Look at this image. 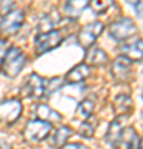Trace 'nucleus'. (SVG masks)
<instances>
[{
  "instance_id": "nucleus-1",
  "label": "nucleus",
  "mask_w": 143,
  "mask_h": 149,
  "mask_svg": "<svg viewBox=\"0 0 143 149\" xmlns=\"http://www.w3.org/2000/svg\"><path fill=\"white\" fill-rule=\"evenodd\" d=\"M25 63H27V58H25V55H23V52H22L20 48L12 47L4 55V60H2V73L5 74L7 78H15L17 74L23 70Z\"/></svg>"
},
{
  "instance_id": "nucleus-2",
  "label": "nucleus",
  "mask_w": 143,
  "mask_h": 149,
  "mask_svg": "<svg viewBox=\"0 0 143 149\" xmlns=\"http://www.w3.org/2000/svg\"><path fill=\"white\" fill-rule=\"evenodd\" d=\"M50 133H52V124L42 121V119H32V121H28L25 129H23V136L30 143H40L43 139H47Z\"/></svg>"
},
{
  "instance_id": "nucleus-3",
  "label": "nucleus",
  "mask_w": 143,
  "mask_h": 149,
  "mask_svg": "<svg viewBox=\"0 0 143 149\" xmlns=\"http://www.w3.org/2000/svg\"><path fill=\"white\" fill-rule=\"evenodd\" d=\"M135 33H137V25L132 18H120L113 22L108 28V35L117 42H127Z\"/></svg>"
},
{
  "instance_id": "nucleus-4",
  "label": "nucleus",
  "mask_w": 143,
  "mask_h": 149,
  "mask_svg": "<svg viewBox=\"0 0 143 149\" xmlns=\"http://www.w3.org/2000/svg\"><path fill=\"white\" fill-rule=\"evenodd\" d=\"M23 20H25V13L20 8H15V10H8L4 15L2 22H0V32L10 37V35H15L18 30L23 25Z\"/></svg>"
},
{
  "instance_id": "nucleus-5",
  "label": "nucleus",
  "mask_w": 143,
  "mask_h": 149,
  "mask_svg": "<svg viewBox=\"0 0 143 149\" xmlns=\"http://www.w3.org/2000/svg\"><path fill=\"white\" fill-rule=\"evenodd\" d=\"M63 42V37L58 30H50V32H45V33H40L35 40V50H37L38 55L42 53H48L52 52L53 48H57L62 45Z\"/></svg>"
},
{
  "instance_id": "nucleus-6",
  "label": "nucleus",
  "mask_w": 143,
  "mask_h": 149,
  "mask_svg": "<svg viewBox=\"0 0 143 149\" xmlns=\"http://www.w3.org/2000/svg\"><path fill=\"white\" fill-rule=\"evenodd\" d=\"M22 103L17 98H10L0 103V121L4 124H13L22 114Z\"/></svg>"
},
{
  "instance_id": "nucleus-7",
  "label": "nucleus",
  "mask_w": 143,
  "mask_h": 149,
  "mask_svg": "<svg viewBox=\"0 0 143 149\" xmlns=\"http://www.w3.org/2000/svg\"><path fill=\"white\" fill-rule=\"evenodd\" d=\"M43 86H45L43 78H40L37 73H32L25 80V83L22 85L20 95L23 96V98L38 100V98H42V96H43Z\"/></svg>"
},
{
  "instance_id": "nucleus-8",
  "label": "nucleus",
  "mask_w": 143,
  "mask_h": 149,
  "mask_svg": "<svg viewBox=\"0 0 143 149\" xmlns=\"http://www.w3.org/2000/svg\"><path fill=\"white\" fill-rule=\"evenodd\" d=\"M101 32H103V23L101 22H92L78 32V43L83 48L93 47V43L101 35Z\"/></svg>"
},
{
  "instance_id": "nucleus-9",
  "label": "nucleus",
  "mask_w": 143,
  "mask_h": 149,
  "mask_svg": "<svg viewBox=\"0 0 143 149\" xmlns=\"http://www.w3.org/2000/svg\"><path fill=\"white\" fill-rule=\"evenodd\" d=\"M117 146L118 149H142V139L133 128H127L125 131H122V136L118 139Z\"/></svg>"
},
{
  "instance_id": "nucleus-10",
  "label": "nucleus",
  "mask_w": 143,
  "mask_h": 149,
  "mask_svg": "<svg viewBox=\"0 0 143 149\" xmlns=\"http://www.w3.org/2000/svg\"><path fill=\"white\" fill-rule=\"evenodd\" d=\"M142 47L143 43L140 38H135L132 42L125 43L122 48H120V53H122L123 58H127L128 61H140L142 60Z\"/></svg>"
},
{
  "instance_id": "nucleus-11",
  "label": "nucleus",
  "mask_w": 143,
  "mask_h": 149,
  "mask_svg": "<svg viewBox=\"0 0 143 149\" xmlns=\"http://www.w3.org/2000/svg\"><path fill=\"white\" fill-rule=\"evenodd\" d=\"M90 73H92L90 66H87L85 63H80L70 70L65 78H67V81H68L70 85H78V83H83L90 76Z\"/></svg>"
},
{
  "instance_id": "nucleus-12",
  "label": "nucleus",
  "mask_w": 143,
  "mask_h": 149,
  "mask_svg": "<svg viewBox=\"0 0 143 149\" xmlns=\"http://www.w3.org/2000/svg\"><path fill=\"white\" fill-rule=\"evenodd\" d=\"M108 63V55L97 47H90V50L85 55V65L87 66H103Z\"/></svg>"
},
{
  "instance_id": "nucleus-13",
  "label": "nucleus",
  "mask_w": 143,
  "mask_h": 149,
  "mask_svg": "<svg viewBox=\"0 0 143 149\" xmlns=\"http://www.w3.org/2000/svg\"><path fill=\"white\" fill-rule=\"evenodd\" d=\"M130 73H132V63L127 58L120 56V58H117L113 61V65H111V74H113L115 80H120V81L127 80L128 76H130Z\"/></svg>"
},
{
  "instance_id": "nucleus-14",
  "label": "nucleus",
  "mask_w": 143,
  "mask_h": 149,
  "mask_svg": "<svg viewBox=\"0 0 143 149\" xmlns=\"http://www.w3.org/2000/svg\"><path fill=\"white\" fill-rule=\"evenodd\" d=\"M70 136H72L70 126H62V128L55 129L53 133L48 134V144H50L52 148H62L63 144H67Z\"/></svg>"
},
{
  "instance_id": "nucleus-15",
  "label": "nucleus",
  "mask_w": 143,
  "mask_h": 149,
  "mask_svg": "<svg viewBox=\"0 0 143 149\" xmlns=\"http://www.w3.org/2000/svg\"><path fill=\"white\" fill-rule=\"evenodd\" d=\"M133 109V100L128 95H118L113 101V113L115 116H127Z\"/></svg>"
},
{
  "instance_id": "nucleus-16",
  "label": "nucleus",
  "mask_w": 143,
  "mask_h": 149,
  "mask_svg": "<svg viewBox=\"0 0 143 149\" xmlns=\"http://www.w3.org/2000/svg\"><path fill=\"white\" fill-rule=\"evenodd\" d=\"M88 2L90 0H67L63 7V12L67 17H72V18H77V17L82 15V12L88 7Z\"/></svg>"
},
{
  "instance_id": "nucleus-17",
  "label": "nucleus",
  "mask_w": 143,
  "mask_h": 149,
  "mask_svg": "<svg viewBox=\"0 0 143 149\" xmlns=\"http://www.w3.org/2000/svg\"><path fill=\"white\" fill-rule=\"evenodd\" d=\"M122 131H123V126H122V121H120V118H117L115 121L110 123V126H108V131H106V136H105V141L108 146L111 148H115L118 143V139L122 136Z\"/></svg>"
},
{
  "instance_id": "nucleus-18",
  "label": "nucleus",
  "mask_w": 143,
  "mask_h": 149,
  "mask_svg": "<svg viewBox=\"0 0 143 149\" xmlns=\"http://www.w3.org/2000/svg\"><path fill=\"white\" fill-rule=\"evenodd\" d=\"M37 116L42 119V121L45 123H57L62 119V116H60V113H57L55 109H52V108L48 106V104H40V106L37 108Z\"/></svg>"
},
{
  "instance_id": "nucleus-19",
  "label": "nucleus",
  "mask_w": 143,
  "mask_h": 149,
  "mask_svg": "<svg viewBox=\"0 0 143 149\" xmlns=\"http://www.w3.org/2000/svg\"><path fill=\"white\" fill-rule=\"evenodd\" d=\"M93 109H95V101H93V98H85V100L80 101L78 108H77V116L85 121V119H88V118L92 116Z\"/></svg>"
},
{
  "instance_id": "nucleus-20",
  "label": "nucleus",
  "mask_w": 143,
  "mask_h": 149,
  "mask_svg": "<svg viewBox=\"0 0 143 149\" xmlns=\"http://www.w3.org/2000/svg\"><path fill=\"white\" fill-rule=\"evenodd\" d=\"M60 17L57 12H52V13H48L47 17H43V20L40 22V25H38V30H40V33H45V32H50V30H53V27L58 23Z\"/></svg>"
},
{
  "instance_id": "nucleus-21",
  "label": "nucleus",
  "mask_w": 143,
  "mask_h": 149,
  "mask_svg": "<svg viewBox=\"0 0 143 149\" xmlns=\"http://www.w3.org/2000/svg\"><path fill=\"white\" fill-rule=\"evenodd\" d=\"M88 5L92 7L95 15H103L113 5V0H92V2H88Z\"/></svg>"
},
{
  "instance_id": "nucleus-22",
  "label": "nucleus",
  "mask_w": 143,
  "mask_h": 149,
  "mask_svg": "<svg viewBox=\"0 0 143 149\" xmlns=\"http://www.w3.org/2000/svg\"><path fill=\"white\" fill-rule=\"evenodd\" d=\"M63 86V80L62 78H52V80L45 81V86H43V96H50L53 95L55 91H58L60 88Z\"/></svg>"
},
{
  "instance_id": "nucleus-23",
  "label": "nucleus",
  "mask_w": 143,
  "mask_h": 149,
  "mask_svg": "<svg viewBox=\"0 0 143 149\" xmlns=\"http://www.w3.org/2000/svg\"><path fill=\"white\" fill-rule=\"evenodd\" d=\"M93 134H95V124L93 123H88V119H85L83 124L80 126V136L90 139V138H93Z\"/></svg>"
},
{
  "instance_id": "nucleus-24",
  "label": "nucleus",
  "mask_w": 143,
  "mask_h": 149,
  "mask_svg": "<svg viewBox=\"0 0 143 149\" xmlns=\"http://www.w3.org/2000/svg\"><path fill=\"white\" fill-rule=\"evenodd\" d=\"M12 5H13V0H0V13L5 15L7 12L10 10Z\"/></svg>"
},
{
  "instance_id": "nucleus-25",
  "label": "nucleus",
  "mask_w": 143,
  "mask_h": 149,
  "mask_svg": "<svg viewBox=\"0 0 143 149\" xmlns=\"http://www.w3.org/2000/svg\"><path fill=\"white\" fill-rule=\"evenodd\" d=\"M60 149H88V148H85L83 144H63Z\"/></svg>"
},
{
  "instance_id": "nucleus-26",
  "label": "nucleus",
  "mask_w": 143,
  "mask_h": 149,
  "mask_svg": "<svg viewBox=\"0 0 143 149\" xmlns=\"http://www.w3.org/2000/svg\"><path fill=\"white\" fill-rule=\"evenodd\" d=\"M0 149H2V146H0Z\"/></svg>"
}]
</instances>
